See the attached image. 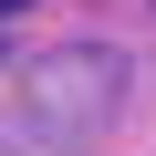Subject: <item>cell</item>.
<instances>
[{
  "instance_id": "obj_1",
  "label": "cell",
  "mask_w": 156,
  "mask_h": 156,
  "mask_svg": "<svg viewBox=\"0 0 156 156\" xmlns=\"http://www.w3.org/2000/svg\"><path fill=\"white\" fill-rule=\"evenodd\" d=\"M125 104V62L104 42H52L21 62V125H42L52 146H94Z\"/></svg>"
},
{
  "instance_id": "obj_2",
  "label": "cell",
  "mask_w": 156,
  "mask_h": 156,
  "mask_svg": "<svg viewBox=\"0 0 156 156\" xmlns=\"http://www.w3.org/2000/svg\"><path fill=\"white\" fill-rule=\"evenodd\" d=\"M11 11H31V0H0V21H11Z\"/></svg>"
},
{
  "instance_id": "obj_3",
  "label": "cell",
  "mask_w": 156,
  "mask_h": 156,
  "mask_svg": "<svg viewBox=\"0 0 156 156\" xmlns=\"http://www.w3.org/2000/svg\"><path fill=\"white\" fill-rule=\"evenodd\" d=\"M0 156H21V146H11V135H0Z\"/></svg>"
}]
</instances>
